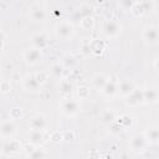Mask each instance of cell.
<instances>
[{"mask_svg":"<svg viewBox=\"0 0 159 159\" xmlns=\"http://www.w3.org/2000/svg\"><path fill=\"white\" fill-rule=\"evenodd\" d=\"M22 87L27 91V92H37L40 88H41V86L39 84V82H37V80H36V77H35V75H32V73H29V75H26L24 78H22Z\"/></svg>","mask_w":159,"mask_h":159,"instance_id":"12","label":"cell"},{"mask_svg":"<svg viewBox=\"0 0 159 159\" xmlns=\"http://www.w3.org/2000/svg\"><path fill=\"white\" fill-rule=\"evenodd\" d=\"M9 116L11 118V120H16V119H20L22 117V109L20 107H14L10 109L9 112Z\"/></svg>","mask_w":159,"mask_h":159,"instance_id":"31","label":"cell"},{"mask_svg":"<svg viewBox=\"0 0 159 159\" xmlns=\"http://www.w3.org/2000/svg\"><path fill=\"white\" fill-rule=\"evenodd\" d=\"M77 96H78L80 99H86V98H88V97H89V87H87V86H84V84L80 86V87L77 88Z\"/></svg>","mask_w":159,"mask_h":159,"instance_id":"29","label":"cell"},{"mask_svg":"<svg viewBox=\"0 0 159 159\" xmlns=\"http://www.w3.org/2000/svg\"><path fill=\"white\" fill-rule=\"evenodd\" d=\"M21 149V143L20 140H16V139H7L6 143L2 145V153L5 155H15L20 152Z\"/></svg>","mask_w":159,"mask_h":159,"instance_id":"13","label":"cell"},{"mask_svg":"<svg viewBox=\"0 0 159 159\" xmlns=\"http://www.w3.org/2000/svg\"><path fill=\"white\" fill-rule=\"evenodd\" d=\"M55 35L60 41H70L75 35V26L70 20H60L55 26Z\"/></svg>","mask_w":159,"mask_h":159,"instance_id":"1","label":"cell"},{"mask_svg":"<svg viewBox=\"0 0 159 159\" xmlns=\"http://www.w3.org/2000/svg\"><path fill=\"white\" fill-rule=\"evenodd\" d=\"M106 97H113L114 94H117V83L112 80L108 78L106 86L103 87V89L101 91Z\"/></svg>","mask_w":159,"mask_h":159,"instance_id":"21","label":"cell"},{"mask_svg":"<svg viewBox=\"0 0 159 159\" xmlns=\"http://www.w3.org/2000/svg\"><path fill=\"white\" fill-rule=\"evenodd\" d=\"M143 134L148 144H157L159 142V129L157 125H149Z\"/></svg>","mask_w":159,"mask_h":159,"instance_id":"16","label":"cell"},{"mask_svg":"<svg viewBox=\"0 0 159 159\" xmlns=\"http://www.w3.org/2000/svg\"><path fill=\"white\" fill-rule=\"evenodd\" d=\"M43 142H45L43 132H40V130H30L29 132V143L30 144H32L35 147H40Z\"/></svg>","mask_w":159,"mask_h":159,"instance_id":"18","label":"cell"},{"mask_svg":"<svg viewBox=\"0 0 159 159\" xmlns=\"http://www.w3.org/2000/svg\"><path fill=\"white\" fill-rule=\"evenodd\" d=\"M47 16V12L45 10V7L40 4H35L30 7V12H29V17L35 21V22H41L46 19Z\"/></svg>","mask_w":159,"mask_h":159,"instance_id":"9","label":"cell"},{"mask_svg":"<svg viewBox=\"0 0 159 159\" xmlns=\"http://www.w3.org/2000/svg\"><path fill=\"white\" fill-rule=\"evenodd\" d=\"M134 88L135 86L132 80H122L117 83V93H119L122 97H127L129 93L133 92Z\"/></svg>","mask_w":159,"mask_h":159,"instance_id":"15","label":"cell"},{"mask_svg":"<svg viewBox=\"0 0 159 159\" xmlns=\"http://www.w3.org/2000/svg\"><path fill=\"white\" fill-rule=\"evenodd\" d=\"M35 77H36V80H37V82H39L40 86L45 84V83L47 82V80H48V75H47L46 72H43V71L35 73Z\"/></svg>","mask_w":159,"mask_h":159,"instance_id":"33","label":"cell"},{"mask_svg":"<svg viewBox=\"0 0 159 159\" xmlns=\"http://www.w3.org/2000/svg\"><path fill=\"white\" fill-rule=\"evenodd\" d=\"M81 52H82L84 56H87V55H89V53H91L89 42H86V43H82V45H81Z\"/></svg>","mask_w":159,"mask_h":159,"instance_id":"38","label":"cell"},{"mask_svg":"<svg viewBox=\"0 0 159 159\" xmlns=\"http://www.w3.org/2000/svg\"><path fill=\"white\" fill-rule=\"evenodd\" d=\"M117 122L122 125L123 129H128V128H130V125H132V117H130L129 114H123L119 119H117Z\"/></svg>","mask_w":159,"mask_h":159,"instance_id":"27","label":"cell"},{"mask_svg":"<svg viewBox=\"0 0 159 159\" xmlns=\"http://www.w3.org/2000/svg\"><path fill=\"white\" fill-rule=\"evenodd\" d=\"M134 1H130V0H123V1H119V6H122L124 10H130L132 6H133Z\"/></svg>","mask_w":159,"mask_h":159,"instance_id":"37","label":"cell"},{"mask_svg":"<svg viewBox=\"0 0 159 159\" xmlns=\"http://www.w3.org/2000/svg\"><path fill=\"white\" fill-rule=\"evenodd\" d=\"M4 42H5V41H2V40H0V51H1L2 48H4Z\"/></svg>","mask_w":159,"mask_h":159,"instance_id":"41","label":"cell"},{"mask_svg":"<svg viewBox=\"0 0 159 159\" xmlns=\"http://www.w3.org/2000/svg\"><path fill=\"white\" fill-rule=\"evenodd\" d=\"M88 158H89V159H99V154H98V152L93 150V152H91V153H89Z\"/></svg>","mask_w":159,"mask_h":159,"instance_id":"39","label":"cell"},{"mask_svg":"<svg viewBox=\"0 0 159 159\" xmlns=\"http://www.w3.org/2000/svg\"><path fill=\"white\" fill-rule=\"evenodd\" d=\"M46 155H47L46 149L42 145H40V147H35V149L30 154H27V159H45Z\"/></svg>","mask_w":159,"mask_h":159,"instance_id":"23","label":"cell"},{"mask_svg":"<svg viewBox=\"0 0 159 159\" xmlns=\"http://www.w3.org/2000/svg\"><path fill=\"white\" fill-rule=\"evenodd\" d=\"M30 41H31V45L32 47L35 48H39V50H42L47 46L48 43V37L46 36V34L43 32H37V34H34L31 37H30Z\"/></svg>","mask_w":159,"mask_h":159,"instance_id":"14","label":"cell"},{"mask_svg":"<svg viewBox=\"0 0 159 159\" xmlns=\"http://www.w3.org/2000/svg\"><path fill=\"white\" fill-rule=\"evenodd\" d=\"M22 57H24V61H25L26 65L35 66V65H37V63H40L42 61L43 55H42V50H39V48H35V47H30V48L24 51Z\"/></svg>","mask_w":159,"mask_h":159,"instance_id":"4","label":"cell"},{"mask_svg":"<svg viewBox=\"0 0 159 159\" xmlns=\"http://www.w3.org/2000/svg\"><path fill=\"white\" fill-rule=\"evenodd\" d=\"M61 111L68 116V117H72V116H76L80 111H81V103L80 101L77 99H71V98H65L61 103Z\"/></svg>","mask_w":159,"mask_h":159,"instance_id":"5","label":"cell"},{"mask_svg":"<svg viewBox=\"0 0 159 159\" xmlns=\"http://www.w3.org/2000/svg\"><path fill=\"white\" fill-rule=\"evenodd\" d=\"M50 72H51L52 77L61 80V78H62V76H63L65 68L62 67V65H61L60 62H56V63H53V65L51 66V68H50Z\"/></svg>","mask_w":159,"mask_h":159,"instance_id":"25","label":"cell"},{"mask_svg":"<svg viewBox=\"0 0 159 159\" xmlns=\"http://www.w3.org/2000/svg\"><path fill=\"white\" fill-rule=\"evenodd\" d=\"M48 123H47V118L43 113H36L34 117H31L30 122H29V128L30 130H40V132H45L47 128Z\"/></svg>","mask_w":159,"mask_h":159,"instance_id":"6","label":"cell"},{"mask_svg":"<svg viewBox=\"0 0 159 159\" xmlns=\"http://www.w3.org/2000/svg\"><path fill=\"white\" fill-rule=\"evenodd\" d=\"M17 132V127L14 123V120L9 119V120H4L0 124V137L4 139H11Z\"/></svg>","mask_w":159,"mask_h":159,"instance_id":"8","label":"cell"},{"mask_svg":"<svg viewBox=\"0 0 159 159\" xmlns=\"http://www.w3.org/2000/svg\"><path fill=\"white\" fill-rule=\"evenodd\" d=\"M62 137H63L65 142H73L76 139L75 132H72V130H62Z\"/></svg>","mask_w":159,"mask_h":159,"instance_id":"35","label":"cell"},{"mask_svg":"<svg viewBox=\"0 0 159 159\" xmlns=\"http://www.w3.org/2000/svg\"><path fill=\"white\" fill-rule=\"evenodd\" d=\"M153 65H154V70H155V71H158V57H155V58H154Z\"/></svg>","mask_w":159,"mask_h":159,"instance_id":"40","label":"cell"},{"mask_svg":"<svg viewBox=\"0 0 159 159\" xmlns=\"http://www.w3.org/2000/svg\"><path fill=\"white\" fill-rule=\"evenodd\" d=\"M77 12L81 15V17L92 16V14H93V6H92L91 4H88V2H84V4H82V5L78 7Z\"/></svg>","mask_w":159,"mask_h":159,"instance_id":"26","label":"cell"},{"mask_svg":"<svg viewBox=\"0 0 159 159\" xmlns=\"http://www.w3.org/2000/svg\"><path fill=\"white\" fill-rule=\"evenodd\" d=\"M1 81H2V77H1V75H0V83H1Z\"/></svg>","mask_w":159,"mask_h":159,"instance_id":"42","label":"cell"},{"mask_svg":"<svg viewBox=\"0 0 159 159\" xmlns=\"http://www.w3.org/2000/svg\"><path fill=\"white\" fill-rule=\"evenodd\" d=\"M80 25L86 29V30H89L94 26V20H93V16H86V17H82L81 21H80Z\"/></svg>","mask_w":159,"mask_h":159,"instance_id":"28","label":"cell"},{"mask_svg":"<svg viewBox=\"0 0 159 159\" xmlns=\"http://www.w3.org/2000/svg\"><path fill=\"white\" fill-rule=\"evenodd\" d=\"M124 102L128 107H137L143 103V89L134 88L132 93L124 97Z\"/></svg>","mask_w":159,"mask_h":159,"instance_id":"10","label":"cell"},{"mask_svg":"<svg viewBox=\"0 0 159 159\" xmlns=\"http://www.w3.org/2000/svg\"><path fill=\"white\" fill-rule=\"evenodd\" d=\"M142 37H143V41L149 45V46H153V45H157L158 43V39H159V29L157 25H147L144 26L143 31H142Z\"/></svg>","mask_w":159,"mask_h":159,"instance_id":"2","label":"cell"},{"mask_svg":"<svg viewBox=\"0 0 159 159\" xmlns=\"http://www.w3.org/2000/svg\"><path fill=\"white\" fill-rule=\"evenodd\" d=\"M107 81H108V76L107 75H104V73H96L91 78V86L94 89H97V91L101 92L103 89V87L106 86Z\"/></svg>","mask_w":159,"mask_h":159,"instance_id":"17","label":"cell"},{"mask_svg":"<svg viewBox=\"0 0 159 159\" xmlns=\"http://www.w3.org/2000/svg\"><path fill=\"white\" fill-rule=\"evenodd\" d=\"M122 32V25L118 20H114V19H111V20H107L103 25V34L106 35V37L108 39H114V37H118Z\"/></svg>","mask_w":159,"mask_h":159,"instance_id":"3","label":"cell"},{"mask_svg":"<svg viewBox=\"0 0 159 159\" xmlns=\"http://www.w3.org/2000/svg\"><path fill=\"white\" fill-rule=\"evenodd\" d=\"M60 92H61V94L63 97H67V96L71 94V92H72V83L67 78L62 77L60 80Z\"/></svg>","mask_w":159,"mask_h":159,"instance_id":"22","label":"cell"},{"mask_svg":"<svg viewBox=\"0 0 159 159\" xmlns=\"http://www.w3.org/2000/svg\"><path fill=\"white\" fill-rule=\"evenodd\" d=\"M99 118H101V122L102 123L111 124V123H113L116 120V112L113 109H111V108H106V109L102 111Z\"/></svg>","mask_w":159,"mask_h":159,"instance_id":"19","label":"cell"},{"mask_svg":"<svg viewBox=\"0 0 159 159\" xmlns=\"http://www.w3.org/2000/svg\"><path fill=\"white\" fill-rule=\"evenodd\" d=\"M89 47H91V52H96V51H102L104 48V43L101 42L99 40H94L92 42H89Z\"/></svg>","mask_w":159,"mask_h":159,"instance_id":"32","label":"cell"},{"mask_svg":"<svg viewBox=\"0 0 159 159\" xmlns=\"http://www.w3.org/2000/svg\"><path fill=\"white\" fill-rule=\"evenodd\" d=\"M10 91H11V83H10V81L2 80L1 83H0V92L2 94H7Z\"/></svg>","mask_w":159,"mask_h":159,"instance_id":"34","label":"cell"},{"mask_svg":"<svg viewBox=\"0 0 159 159\" xmlns=\"http://www.w3.org/2000/svg\"><path fill=\"white\" fill-rule=\"evenodd\" d=\"M60 63L62 65V67H63L65 70H71V68H73V67L76 66L77 58H76L73 55L67 53V55H65V56L61 58V62H60Z\"/></svg>","mask_w":159,"mask_h":159,"instance_id":"20","label":"cell"},{"mask_svg":"<svg viewBox=\"0 0 159 159\" xmlns=\"http://www.w3.org/2000/svg\"><path fill=\"white\" fill-rule=\"evenodd\" d=\"M111 133H113V134H118V133H120L122 130H124L123 128H122V125L117 122V119L113 122V123H111Z\"/></svg>","mask_w":159,"mask_h":159,"instance_id":"36","label":"cell"},{"mask_svg":"<svg viewBox=\"0 0 159 159\" xmlns=\"http://www.w3.org/2000/svg\"><path fill=\"white\" fill-rule=\"evenodd\" d=\"M48 139L52 142V143H60L63 140V137H62V130H53L48 135Z\"/></svg>","mask_w":159,"mask_h":159,"instance_id":"30","label":"cell"},{"mask_svg":"<svg viewBox=\"0 0 159 159\" xmlns=\"http://www.w3.org/2000/svg\"><path fill=\"white\" fill-rule=\"evenodd\" d=\"M130 12H132L135 17H140V16H143V15L147 12L144 1H137V2H134L133 6H132V9H130Z\"/></svg>","mask_w":159,"mask_h":159,"instance_id":"24","label":"cell"},{"mask_svg":"<svg viewBox=\"0 0 159 159\" xmlns=\"http://www.w3.org/2000/svg\"><path fill=\"white\" fill-rule=\"evenodd\" d=\"M129 147L133 152L135 153H142L144 152V149L148 147V143L145 140V137L143 133H138V134H134L130 140H129Z\"/></svg>","mask_w":159,"mask_h":159,"instance_id":"7","label":"cell"},{"mask_svg":"<svg viewBox=\"0 0 159 159\" xmlns=\"http://www.w3.org/2000/svg\"><path fill=\"white\" fill-rule=\"evenodd\" d=\"M159 93L157 87H148L143 89V104H155L158 102Z\"/></svg>","mask_w":159,"mask_h":159,"instance_id":"11","label":"cell"}]
</instances>
